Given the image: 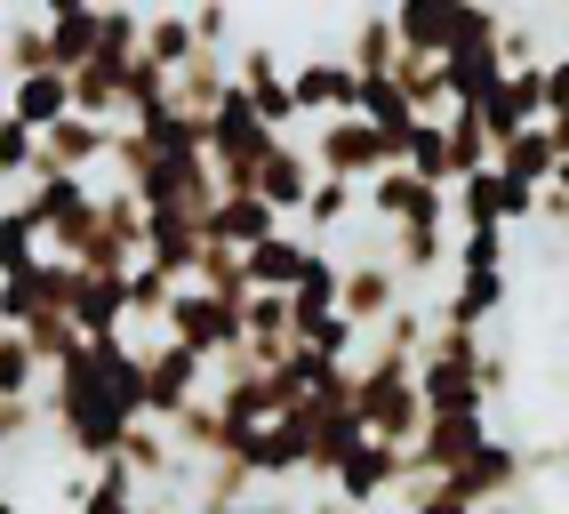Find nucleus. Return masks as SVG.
Listing matches in <instances>:
<instances>
[{"label":"nucleus","instance_id":"obj_13","mask_svg":"<svg viewBox=\"0 0 569 514\" xmlns=\"http://www.w3.org/2000/svg\"><path fill=\"white\" fill-rule=\"evenodd\" d=\"M361 217V177H337V169H321L313 177V194H306V209H297V226H306L313 241H337Z\"/></svg>","mask_w":569,"mask_h":514},{"label":"nucleus","instance_id":"obj_10","mask_svg":"<svg viewBox=\"0 0 569 514\" xmlns=\"http://www.w3.org/2000/svg\"><path fill=\"white\" fill-rule=\"evenodd\" d=\"M313 177H321V169H313V154H306V137H289V129H281V137H273V154L257 161V194L273 201L281 217H297V209H306V194H313Z\"/></svg>","mask_w":569,"mask_h":514},{"label":"nucleus","instance_id":"obj_4","mask_svg":"<svg viewBox=\"0 0 569 514\" xmlns=\"http://www.w3.org/2000/svg\"><path fill=\"white\" fill-rule=\"evenodd\" d=\"M201 394H209V362H201L193 346L169 338V346H153V354L137 362V411H144V418L169 426L184 402H201Z\"/></svg>","mask_w":569,"mask_h":514},{"label":"nucleus","instance_id":"obj_8","mask_svg":"<svg viewBox=\"0 0 569 514\" xmlns=\"http://www.w3.org/2000/svg\"><path fill=\"white\" fill-rule=\"evenodd\" d=\"M313 249H321V241H313L306 226H297V217H289V226H273L264 241H249V249H241L249 289H297V274L313 266Z\"/></svg>","mask_w":569,"mask_h":514},{"label":"nucleus","instance_id":"obj_24","mask_svg":"<svg viewBox=\"0 0 569 514\" xmlns=\"http://www.w3.org/2000/svg\"><path fill=\"white\" fill-rule=\"evenodd\" d=\"M0 514H24V506H17V491H0Z\"/></svg>","mask_w":569,"mask_h":514},{"label":"nucleus","instance_id":"obj_15","mask_svg":"<svg viewBox=\"0 0 569 514\" xmlns=\"http://www.w3.org/2000/svg\"><path fill=\"white\" fill-rule=\"evenodd\" d=\"M41 169H49V154H41V129H32V121H17L9 105H0V201H9L17 186H32Z\"/></svg>","mask_w":569,"mask_h":514},{"label":"nucleus","instance_id":"obj_23","mask_svg":"<svg viewBox=\"0 0 569 514\" xmlns=\"http://www.w3.org/2000/svg\"><path fill=\"white\" fill-rule=\"evenodd\" d=\"M41 17H57V9H97V0H32Z\"/></svg>","mask_w":569,"mask_h":514},{"label":"nucleus","instance_id":"obj_16","mask_svg":"<svg viewBox=\"0 0 569 514\" xmlns=\"http://www.w3.org/2000/svg\"><path fill=\"white\" fill-rule=\"evenodd\" d=\"M393 57H401V32L386 17V0H377V9H361L353 32H346V65L353 72H393Z\"/></svg>","mask_w":569,"mask_h":514},{"label":"nucleus","instance_id":"obj_1","mask_svg":"<svg viewBox=\"0 0 569 514\" xmlns=\"http://www.w3.org/2000/svg\"><path fill=\"white\" fill-rule=\"evenodd\" d=\"M353 418L386 443H417L426 434V394H417V362L409 354H361L353 362Z\"/></svg>","mask_w":569,"mask_h":514},{"label":"nucleus","instance_id":"obj_19","mask_svg":"<svg viewBox=\"0 0 569 514\" xmlns=\"http://www.w3.org/2000/svg\"><path fill=\"white\" fill-rule=\"evenodd\" d=\"M17 394H49V362L32 354L24 329H9V338H0V402H17Z\"/></svg>","mask_w":569,"mask_h":514},{"label":"nucleus","instance_id":"obj_20","mask_svg":"<svg viewBox=\"0 0 569 514\" xmlns=\"http://www.w3.org/2000/svg\"><path fill=\"white\" fill-rule=\"evenodd\" d=\"M49 49H57L64 72L89 65V57H97V9H57V17H49Z\"/></svg>","mask_w":569,"mask_h":514},{"label":"nucleus","instance_id":"obj_3","mask_svg":"<svg viewBox=\"0 0 569 514\" xmlns=\"http://www.w3.org/2000/svg\"><path fill=\"white\" fill-rule=\"evenodd\" d=\"M289 137H306V154H313V169H337V177H369L386 169L393 154H386V129H377L369 113H329V121H297Z\"/></svg>","mask_w":569,"mask_h":514},{"label":"nucleus","instance_id":"obj_21","mask_svg":"<svg viewBox=\"0 0 569 514\" xmlns=\"http://www.w3.org/2000/svg\"><path fill=\"white\" fill-rule=\"evenodd\" d=\"M184 17H193V41L201 49H233V0H193Z\"/></svg>","mask_w":569,"mask_h":514},{"label":"nucleus","instance_id":"obj_17","mask_svg":"<svg viewBox=\"0 0 569 514\" xmlns=\"http://www.w3.org/2000/svg\"><path fill=\"white\" fill-rule=\"evenodd\" d=\"M193 49H201V41H193V17H184V9H153V17H144V32H137V57L161 65V72H177Z\"/></svg>","mask_w":569,"mask_h":514},{"label":"nucleus","instance_id":"obj_11","mask_svg":"<svg viewBox=\"0 0 569 514\" xmlns=\"http://www.w3.org/2000/svg\"><path fill=\"white\" fill-rule=\"evenodd\" d=\"M104 145H112V121H89V113H64V121L41 129L49 169H81V177H97V169H104Z\"/></svg>","mask_w":569,"mask_h":514},{"label":"nucleus","instance_id":"obj_2","mask_svg":"<svg viewBox=\"0 0 569 514\" xmlns=\"http://www.w3.org/2000/svg\"><path fill=\"white\" fill-rule=\"evenodd\" d=\"M169 338L193 346L201 362H233L241 354V298H224L209 281H184L169 298Z\"/></svg>","mask_w":569,"mask_h":514},{"label":"nucleus","instance_id":"obj_18","mask_svg":"<svg viewBox=\"0 0 569 514\" xmlns=\"http://www.w3.org/2000/svg\"><path fill=\"white\" fill-rule=\"evenodd\" d=\"M0 49H9V81H17V72L57 65V49H49V17H41V9H24V17L0 24Z\"/></svg>","mask_w":569,"mask_h":514},{"label":"nucleus","instance_id":"obj_9","mask_svg":"<svg viewBox=\"0 0 569 514\" xmlns=\"http://www.w3.org/2000/svg\"><path fill=\"white\" fill-rule=\"evenodd\" d=\"M121 322H129V274L81 266L72 274V329L81 338H121Z\"/></svg>","mask_w":569,"mask_h":514},{"label":"nucleus","instance_id":"obj_5","mask_svg":"<svg viewBox=\"0 0 569 514\" xmlns=\"http://www.w3.org/2000/svg\"><path fill=\"white\" fill-rule=\"evenodd\" d=\"M361 72L346 57H329L313 49L306 65H289V105H297V121H329V113H361Z\"/></svg>","mask_w":569,"mask_h":514},{"label":"nucleus","instance_id":"obj_6","mask_svg":"<svg viewBox=\"0 0 569 514\" xmlns=\"http://www.w3.org/2000/svg\"><path fill=\"white\" fill-rule=\"evenodd\" d=\"M289 346H297L289 289H249V298H241V354L257 362V370H273V362H289Z\"/></svg>","mask_w":569,"mask_h":514},{"label":"nucleus","instance_id":"obj_22","mask_svg":"<svg viewBox=\"0 0 569 514\" xmlns=\"http://www.w3.org/2000/svg\"><path fill=\"white\" fill-rule=\"evenodd\" d=\"M538 72H546V113H569V49H561V57H546Z\"/></svg>","mask_w":569,"mask_h":514},{"label":"nucleus","instance_id":"obj_12","mask_svg":"<svg viewBox=\"0 0 569 514\" xmlns=\"http://www.w3.org/2000/svg\"><path fill=\"white\" fill-rule=\"evenodd\" d=\"M0 105H9L17 121H32V129H49V121H64V113H72V72H64V65H41V72H17V81H9V97H0Z\"/></svg>","mask_w":569,"mask_h":514},{"label":"nucleus","instance_id":"obj_7","mask_svg":"<svg viewBox=\"0 0 569 514\" xmlns=\"http://www.w3.org/2000/svg\"><path fill=\"white\" fill-rule=\"evenodd\" d=\"M233 81H241V97H249L273 129H297V105H289V65H281V49H273V41H241V49H233Z\"/></svg>","mask_w":569,"mask_h":514},{"label":"nucleus","instance_id":"obj_14","mask_svg":"<svg viewBox=\"0 0 569 514\" xmlns=\"http://www.w3.org/2000/svg\"><path fill=\"white\" fill-rule=\"evenodd\" d=\"M224 89H233V49H193V57L177 65V113L209 121Z\"/></svg>","mask_w":569,"mask_h":514}]
</instances>
